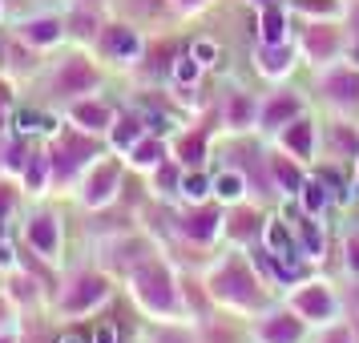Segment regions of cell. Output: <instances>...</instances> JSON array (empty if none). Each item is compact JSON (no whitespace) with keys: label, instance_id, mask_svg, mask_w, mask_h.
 I'll list each match as a JSON object with an SVG mask.
<instances>
[{"label":"cell","instance_id":"8d00e7d4","mask_svg":"<svg viewBox=\"0 0 359 343\" xmlns=\"http://www.w3.org/2000/svg\"><path fill=\"white\" fill-rule=\"evenodd\" d=\"M8 206H13V198H8V194H4V190H0V218L8 214Z\"/></svg>","mask_w":359,"mask_h":343},{"label":"cell","instance_id":"603a6c76","mask_svg":"<svg viewBox=\"0 0 359 343\" xmlns=\"http://www.w3.org/2000/svg\"><path fill=\"white\" fill-rule=\"evenodd\" d=\"M198 61H194V53L190 57H178V65H174V77H178V85H194L198 81Z\"/></svg>","mask_w":359,"mask_h":343},{"label":"cell","instance_id":"3957f363","mask_svg":"<svg viewBox=\"0 0 359 343\" xmlns=\"http://www.w3.org/2000/svg\"><path fill=\"white\" fill-rule=\"evenodd\" d=\"M137 287H142V299L146 303H154V307H170V278L162 275V271H142L137 275Z\"/></svg>","mask_w":359,"mask_h":343},{"label":"cell","instance_id":"6da1fadb","mask_svg":"<svg viewBox=\"0 0 359 343\" xmlns=\"http://www.w3.org/2000/svg\"><path fill=\"white\" fill-rule=\"evenodd\" d=\"M101 295H105V283H101L97 275H81L77 283H73V291L61 299V307L65 311H85V307H93Z\"/></svg>","mask_w":359,"mask_h":343},{"label":"cell","instance_id":"7402d4cb","mask_svg":"<svg viewBox=\"0 0 359 343\" xmlns=\"http://www.w3.org/2000/svg\"><path fill=\"white\" fill-rule=\"evenodd\" d=\"M133 162L137 166H158L162 162V146H158V142H137V146H133Z\"/></svg>","mask_w":359,"mask_h":343},{"label":"cell","instance_id":"ac0fdd59","mask_svg":"<svg viewBox=\"0 0 359 343\" xmlns=\"http://www.w3.org/2000/svg\"><path fill=\"white\" fill-rule=\"evenodd\" d=\"M17 130L20 133H53V130H57V121H53V117H41V114L20 109V114H17Z\"/></svg>","mask_w":359,"mask_h":343},{"label":"cell","instance_id":"484cf974","mask_svg":"<svg viewBox=\"0 0 359 343\" xmlns=\"http://www.w3.org/2000/svg\"><path fill=\"white\" fill-rule=\"evenodd\" d=\"M287 61H291V53H287V49H266V53H262V65H266V73H283V69H287Z\"/></svg>","mask_w":359,"mask_h":343},{"label":"cell","instance_id":"8fae6325","mask_svg":"<svg viewBox=\"0 0 359 343\" xmlns=\"http://www.w3.org/2000/svg\"><path fill=\"white\" fill-rule=\"evenodd\" d=\"M299 190H303V210L307 214H319L327 206V182L323 178H315V182H303V186H299Z\"/></svg>","mask_w":359,"mask_h":343},{"label":"cell","instance_id":"d6a6232c","mask_svg":"<svg viewBox=\"0 0 359 343\" xmlns=\"http://www.w3.org/2000/svg\"><path fill=\"white\" fill-rule=\"evenodd\" d=\"M93 343H117V327L114 323H101L97 331H93Z\"/></svg>","mask_w":359,"mask_h":343},{"label":"cell","instance_id":"ab89813d","mask_svg":"<svg viewBox=\"0 0 359 343\" xmlns=\"http://www.w3.org/2000/svg\"><path fill=\"white\" fill-rule=\"evenodd\" d=\"M4 234H8V230H4V218H0V243H4Z\"/></svg>","mask_w":359,"mask_h":343},{"label":"cell","instance_id":"1f68e13d","mask_svg":"<svg viewBox=\"0 0 359 343\" xmlns=\"http://www.w3.org/2000/svg\"><path fill=\"white\" fill-rule=\"evenodd\" d=\"M246 117H250L246 97H234V101H230V121H234V126H246Z\"/></svg>","mask_w":359,"mask_h":343},{"label":"cell","instance_id":"b9f144b4","mask_svg":"<svg viewBox=\"0 0 359 343\" xmlns=\"http://www.w3.org/2000/svg\"><path fill=\"white\" fill-rule=\"evenodd\" d=\"M186 4H198V0H186Z\"/></svg>","mask_w":359,"mask_h":343},{"label":"cell","instance_id":"44dd1931","mask_svg":"<svg viewBox=\"0 0 359 343\" xmlns=\"http://www.w3.org/2000/svg\"><path fill=\"white\" fill-rule=\"evenodd\" d=\"M299 238H303V255H323V234L315 222H299Z\"/></svg>","mask_w":359,"mask_h":343},{"label":"cell","instance_id":"9a60e30c","mask_svg":"<svg viewBox=\"0 0 359 343\" xmlns=\"http://www.w3.org/2000/svg\"><path fill=\"white\" fill-rule=\"evenodd\" d=\"M262 339L266 343H294L299 339V323L294 319H275V323L262 327Z\"/></svg>","mask_w":359,"mask_h":343},{"label":"cell","instance_id":"7c38bea8","mask_svg":"<svg viewBox=\"0 0 359 343\" xmlns=\"http://www.w3.org/2000/svg\"><path fill=\"white\" fill-rule=\"evenodd\" d=\"M283 29H287V17H283V8L271 4V8L262 13V41H266V45H278V41L287 36Z\"/></svg>","mask_w":359,"mask_h":343},{"label":"cell","instance_id":"8992f818","mask_svg":"<svg viewBox=\"0 0 359 343\" xmlns=\"http://www.w3.org/2000/svg\"><path fill=\"white\" fill-rule=\"evenodd\" d=\"M29 238H33V246L41 255H53V250H57V222H53V218L29 222Z\"/></svg>","mask_w":359,"mask_h":343},{"label":"cell","instance_id":"f35d334b","mask_svg":"<svg viewBox=\"0 0 359 343\" xmlns=\"http://www.w3.org/2000/svg\"><path fill=\"white\" fill-rule=\"evenodd\" d=\"M57 343H85V339H81V335H61Z\"/></svg>","mask_w":359,"mask_h":343},{"label":"cell","instance_id":"4fadbf2b","mask_svg":"<svg viewBox=\"0 0 359 343\" xmlns=\"http://www.w3.org/2000/svg\"><path fill=\"white\" fill-rule=\"evenodd\" d=\"M299 114V101L294 97H275L271 105H266V114H262V126H283L287 117Z\"/></svg>","mask_w":359,"mask_h":343},{"label":"cell","instance_id":"f546056e","mask_svg":"<svg viewBox=\"0 0 359 343\" xmlns=\"http://www.w3.org/2000/svg\"><path fill=\"white\" fill-rule=\"evenodd\" d=\"M331 89H335L339 97H355L359 81H355V77H331Z\"/></svg>","mask_w":359,"mask_h":343},{"label":"cell","instance_id":"d4e9b609","mask_svg":"<svg viewBox=\"0 0 359 343\" xmlns=\"http://www.w3.org/2000/svg\"><path fill=\"white\" fill-rule=\"evenodd\" d=\"M206 186H210V182L202 178V174H186V178L178 182V190L186 198H202V194H206Z\"/></svg>","mask_w":359,"mask_h":343},{"label":"cell","instance_id":"9c48e42d","mask_svg":"<svg viewBox=\"0 0 359 343\" xmlns=\"http://www.w3.org/2000/svg\"><path fill=\"white\" fill-rule=\"evenodd\" d=\"M243 287H250V278L243 275V267H226L218 275V291H226L230 299H250V291H243Z\"/></svg>","mask_w":359,"mask_h":343},{"label":"cell","instance_id":"ba28073f","mask_svg":"<svg viewBox=\"0 0 359 343\" xmlns=\"http://www.w3.org/2000/svg\"><path fill=\"white\" fill-rule=\"evenodd\" d=\"M218 222H222V218H218L214 210H202V214H190V218L182 222V230H186L190 238H202V243H206V238H214Z\"/></svg>","mask_w":359,"mask_h":343},{"label":"cell","instance_id":"60d3db41","mask_svg":"<svg viewBox=\"0 0 359 343\" xmlns=\"http://www.w3.org/2000/svg\"><path fill=\"white\" fill-rule=\"evenodd\" d=\"M0 343H17V339H13V335H4V339H0Z\"/></svg>","mask_w":359,"mask_h":343},{"label":"cell","instance_id":"277c9868","mask_svg":"<svg viewBox=\"0 0 359 343\" xmlns=\"http://www.w3.org/2000/svg\"><path fill=\"white\" fill-rule=\"evenodd\" d=\"M105 49L114 53V57H121V61H130V57H137L142 41H137V33H133V29L114 25V29H105Z\"/></svg>","mask_w":359,"mask_h":343},{"label":"cell","instance_id":"ffe728a7","mask_svg":"<svg viewBox=\"0 0 359 343\" xmlns=\"http://www.w3.org/2000/svg\"><path fill=\"white\" fill-rule=\"evenodd\" d=\"M243 186H246V182H243V174H234V170H226L222 178L214 182V194H218V198H226V202H234V198L243 194Z\"/></svg>","mask_w":359,"mask_h":343},{"label":"cell","instance_id":"74e56055","mask_svg":"<svg viewBox=\"0 0 359 343\" xmlns=\"http://www.w3.org/2000/svg\"><path fill=\"white\" fill-rule=\"evenodd\" d=\"M158 343H186V339H182V335H170V331H165V335H162Z\"/></svg>","mask_w":359,"mask_h":343},{"label":"cell","instance_id":"83f0119b","mask_svg":"<svg viewBox=\"0 0 359 343\" xmlns=\"http://www.w3.org/2000/svg\"><path fill=\"white\" fill-rule=\"evenodd\" d=\"M25 178H29L33 190H41V182H45V154H33V162H29V170H25Z\"/></svg>","mask_w":359,"mask_h":343},{"label":"cell","instance_id":"d6986e66","mask_svg":"<svg viewBox=\"0 0 359 343\" xmlns=\"http://www.w3.org/2000/svg\"><path fill=\"white\" fill-rule=\"evenodd\" d=\"M287 146H291L299 158H311V126L307 121H294L291 130H287Z\"/></svg>","mask_w":359,"mask_h":343},{"label":"cell","instance_id":"4dcf8cb0","mask_svg":"<svg viewBox=\"0 0 359 343\" xmlns=\"http://www.w3.org/2000/svg\"><path fill=\"white\" fill-rule=\"evenodd\" d=\"M214 57H218V49H214L210 41H198L194 45V61L198 65H214Z\"/></svg>","mask_w":359,"mask_h":343},{"label":"cell","instance_id":"836d02e7","mask_svg":"<svg viewBox=\"0 0 359 343\" xmlns=\"http://www.w3.org/2000/svg\"><path fill=\"white\" fill-rule=\"evenodd\" d=\"M347 262L359 271V238H351V243H347Z\"/></svg>","mask_w":359,"mask_h":343},{"label":"cell","instance_id":"e575fe53","mask_svg":"<svg viewBox=\"0 0 359 343\" xmlns=\"http://www.w3.org/2000/svg\"><path fill=\"white\" fill-rule=\"evenodd\" d=\"M146 121H149V130H158V133H162L165 126H170V121H165L162 114H146Z\"/></svg>","mask_w":359,"mask_h":343},{"label":"cell","instance_id":"e0dca14e","mask_svg":"<svg viewBox=\"0 0 359 343\" xmlns=\"http://www.w3.org/2000/svg\"><path fill=\"white\" fill-rule=\"evenodd\" d=\"M137 142H142V126H137V117H126V121H117L114 146H117V149H133Z\"/></svg>","mask_w":359,"mask_h":343},{"label":"cell","instance_id":"7bdbcfd3","mask_svg":"<svg viewBox=\"0 0 359 343\" xmlns=\"http://www.w3.org/2000/svg\"><path fill=\"white\" fill-rule=\"evenodd\" d=\"M355 190H359V182H355Z\"/></svg>","mask_w":359,"mask_h":343},{"label":"cell","instance_id":"cb8c5ba5","mask_svg":"<svg viewBox=\"0 0 359 343\" xmlns=\"http://www.w3.org/2000/svg\"><path fill=\"white\" fill-rule=\"evenodd\" d=\"M202 146H206V142H202V137H182V146H178V154H182V162L190 166V162H202Z\"/></svg>","mask_w":359,"mask_h":343},{"label":"cell","instance_id":"52a82bcc","mask_svg":"<svg viewBox=\"0 0 359 343\" xmlns=\"http://www.w3.org/2000/svg\"><path fill=\"white\" fill-rule=\"evenodd\" d=\"M294 307L303 315H331V295L319 291V287H307V291L294 295Z\"/></svg>","mask_w":359,"mask_h":343},{"label":"cell","instance_id":"2e32d148","mask_svg":"<svg viewBox=\"0 0 359 343\" xmlns=\"http://www.w3.org/2000/svg\"><path fill=\"white\" fill-rule=\"evenodd\" d=\"M25 36H29V41H36V45H49V41H57V36H61V25H57V20H49V17L29 20V25H25Z\"/></svg>","mask_w":359,"mask_h":343},{"label":"cell","instance_id":"7a4b0ae2","mask_svg":"<svg viewBox=\"0 0 359 343\" xmlns=\"http://www.w3.org/2000/svg\"><path fill=\"white\" fill-rule=\"evenodd\" d=\"M93 69L85 65V61H69L65 69H61V77H57V89L61 93H89L93 89Z\"/></svg>","mask_w":359,"mask_h":343},{"label":"cell","instance_id":"30bf717a","mask_svg":"<svg viewBox=\"0 0 359 343\" xmlns=\"http://www.w3.org/2000/svg\"><path fill=\"white\" fill-rule=\"evenodd\" d=\"M266 246H271L275 255H294V238H291V230L283 227L278 218H271V222H266Z\"/></svg>","mask_w":359,"mask_h":343},{"label":"cell","instance_id":"f1b7e54d","mask_svg":"<svg viewBox=\"0 0 359 343\" xmlns=\"http://www.w3.org/2000/svg\"><path fill=\"white\" fill-rule=\"evenodd\" d=\"M331 49H335L331 33H311V53H315V57H327Z\"/></svg>","mask_w":359,"mask_h":343},{"label":"cell","instance_id":"5b68a950","mask_svg":"<svg viewBox=\"0 0 359 343\" xmlns=\"http://www.w3.org/2000/svg\"><path fill=\"white\" fill-rule=\"evenodd\" d=\"M114 186H117V166H97L93 178H89L85 198H89V202H105V198L114 194Z\"/></svg>","mask_w":359,"mask_h":343},{"label":"cell","instance_id":"4316f807","mask_svg":"<svg viewBox=\"0 0 359 343\" xmlns=\"http://www.w3.org/2000/svg\"><path fill=\"white\" fill-rule=\"evenodd\" d=\"M275 174H278V182H283L287 190H299V186H303V178H299V170H294L291 162H275Z\"/></svg>","mask_w":359,"mask_h":343},{"label":"cell","instance_id":"5bb4252c","mask_svg":"<svg viewBox=\"0 0 359 343\" xmlns=\"http://www.w3.org/2000/svg\"><path fill=\"white\" fill-rule=\"evenodd\" d=\"M73 117L81 121L85 130H105V126L114 121V117H109V109H105V105H77V109H73Z\"/></svg>","mask_w":359,"mask_h":343},{"label":"cell","instance_id":"d590c367","mask_svg":"<svg viewBox=\"0 0 359 343\" xmlns=\"http://www.w3.org/2000/svg\"><path fill=\"white\" fill-rule=\"evenodd\" d=\"M327 343H351V331H335V335H331Z\"/></svg>","mask_w":359,"mask_h":343}]
</instances>
